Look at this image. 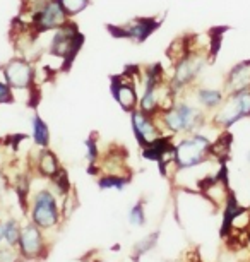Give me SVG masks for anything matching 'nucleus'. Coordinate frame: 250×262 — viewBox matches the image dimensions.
Returning a JSON list of instances; mask_svg holds the SVG:
<instances>
[{
    "mask_svg": "<svg viewBox=\"0 0 250 262\" xmlns=\"http://www.w3.org/2000/svg\"><path fill=\"white\" fill-rule=\"evenodd\" d=\"M156 118H158L161 130L171 137H182L199 132L209 122L208 113L194 101H189L185 96L178 98L171 106L160 112Z\"/></svg>",
    "mask_w": 250,
    "mask_h": 262,
    "instance_id": "obj_1",
    "label": "nucleus"
},
{
    "mask_svg": "<svg viewBox=\"0 0 250 262\" xmlns=\"http://www.w3.org/2000/svg\"><path fill=\"white\" fill-rule=\"evenodd\" d=\"M190 39H192L190 50L184 57H180L176 62L171 63L173 69H171V74L168 76L170 91L176 100L189 95V91L192 90L195 82L199 81V77L202 76L208 63H211V60H213L209 55L208 47L194 45V36H190Z\"/></svg>",
    "mask_w": 250,
    "mask_h": 262,
    "instance_id": "obj_2",
    "label": "nucleus"
},
{
    "mask_svg": "<svg viewBox=\"0 0 250 262\" xmlns=\"http://www.w3.org/2000/svg\"><path fill=\"white\" fill-rule=\"evenodd\" d=\"M84 34L81 33L79 26L71 19L67 24L53 31L50 43H48V53L62 62V71L65 72L72 67L81 48L84 47Z\"/></svg>",
    "mask_w": 250,
    "mask_h": 262,
    "instance_id": "obj_3",
    "label": "nucleus"
},
{
    "mask_svg": "<svg viewBox=\"0 0 250 262\" xmlns=\"http://www.w3.org/2000/svg\"><path fill=\"white\" fill-rule=\"evenodd\" d=\"M213 141L202 130L182 136L175 142V163L178 170L197 168L211 160Z\"/></svg>",
    "mask_w": 250,
    "mask_h": 262,
    "instance_id": "obj_4",
    "label": "nucleus"
},
{
    "mask_svg": "<svg viewBox=\"0 0 250 262\" xmlns=\"http://www.w3.org/2000/svg\"><path fill=\"white\" fill-rule=\"evenodd\" d=\"M28 26L34 34H47L57 31L63 24L71 21V17L63 12L58 0H40L33 7L26 9Z\"/></svg>",
    "mask_w": 250,
    "mask_h": 262,
    "instance_id": "obj_5",
    "label": "nucleus"
},
{
    "mask_svg": "<svg viewBox=\"0 0 250 262\" xmlns=\"http://www.w3.org/2000/svg\"><path fill=\"white\" fill-rule=\"evenodd\" d=\"M29 220L36 226L45 231L52 230L60 225L62 221V209L58 195L52 189H40L34 192L33 197L29 199Z\"/></svg>",
    "mask_w": 250,
    "mask_h": 262,
    "instance_id": "obj_6",
    "label": "nucleus"
},
{
    "mask_svg": "<svg viewBox=\"0 0 250 262\" xmlns=\"http://www.w3.org/2000/svg\"><path fill=\"white\" fill-rule=\"evenodd\" d=\"M141 81H142V72L139 67H134V74L132 76L127 71L124 74H120V76L111 77L110 93L117 105L122 108V112L132 113L139 108Z\"/></svg>",
    "mask_w": 250,
    "mask_h": 262,
    "instance_id": "obj_7",
    "label": "nucleus"
},
{
    "mask_svg": "<svg viewBox=\"0 0 250 262\" xmlns=\"http://www.w3.org/2000/svg\"><path fill=\"white\" fill-rule=\"evenodd\" d=\"M250 117V91L235 93V95H226L223 105L213 112L211 117V125L216 127L218 130H230L235 123H238L243 118Z\"/></svg>",
    "mask_w": 250,
    "mask_h": 262,
    "instance_id": "obj_8",
    "label": "nucleus"
},
{
    "mask_svg": "<svg viewBox=\"0 0 250 262\" xmlns=\"http://www.w3.org/2000/svg\"><path fill=\"white\" fill-rule=\"evenodd\" d=\"M0 72L14 93L34 91V88H36V67H34L33 60L26 57L16 55L9 58L7 62L0 66Z\"/></svg>",
    "mask_w": 250,
    "mask_h": 262,
    "instance_id": "obj_9",
    "label": "nucleus"
},
{
    "mask_svg": "<svg viewBox=\"0 0 250 262\" xmlns=\"http://www.w3.org/2000/svg\"><path fill=\"white\" fill-rule=\"evenodd\" d=\"M163 21L158 17H134L122 24H110L106 29L113 38L129 39L132 43H144L151 34H154L160 29Z\"/></svg>",
    "mask_w": 250,
    "mask_h": 262,
    "instance_id": "obj_10",
    "label": "nucleus"
},
{
    "mask_svg": "<svg viewBox=\"0 0 250 262\" xmlns=\"http://www.w3.org/2000/svg\"><path fill=\"white\" fill-rule=\"evenodd\" d=\"M129 117H130L132 134H134V139L141 149L148 147L151 142H154L156 139H160L161 136H165V132L161 130L156 117L148 115V113H144L142 110H139V108L129 113Z\"/></svg>",
    "mask_w": 250,
    "mask_h": 262,
    "instance_id": "obj_11",
    "label": "nucleus"
},
{
    "mask_svg": "<svg viewBox=\"0 0 250 262\" xmlns=\"http://www.w3.org/2000/svg\"><path fill=\"white\" fill-rule=\"evenodd\" d=\"M17 250L24 260H38L48 254V245L45 236H43V230L34 225L33 221L22 225Z\"/></svg>",
    "mask_w": 250,
    "mask_h": 262,
    "instance_id": "obj_12",
    "label": "nucleus"
},
{
    "mask_svg": "<svg viewBox=\"0 0 250 262\" xmlns=\"http://www.w3.org/2000/svg\"><path fill=\"white\" fill-rule=\"evenodd\" d=\"M223 90L226 95L250 91V60H242L230 69L224 76Z\"/></svg>",
    "mask_w": 250,
    "mask_h": 262,
    "instance_id": "obj_13",
    "label": "nucleus"
},
{
    "mask_svg": "<svg viewBox=\"0 0 250 262\" xmlns=\"http://www.w3.org/2000/svg\"><path fill=\"white\" fill-rule=\"evenodd\" d=\"M189 93H192L194 103L199 105L202 110L208 112H216L219 106L223 105L226 93L223 88H208V86H194Z\"/></svg>",
    "mask_w": 250,
    "mask_h": 262,
    "instance_id": "obj_14",
    "label": "nucleus"
},
{
    "mask_svg": "<svg viewBox=\"0 0 250 262\" xmlns=\"http://www.w3.org/2000/svg\"><path fill=\"white\" fill-rule=\"evenodd\" d=\"M62 168L60 160H58L57 152H53L50 147L45 149H38V155L34 158V170L43 179L50 180L52 177H55L58 170Z\"/></svg>",
    "mask_w": 250,
    "mask_h": 262,
    "instance_id": "obj_15",
    "label": "nucleus"
},
{
    "mask_svg": "<svg viewBox=\"0 0 250 262\" xmlns=\"http://www.w3.org/2000/svg\"><path fill=\"white\" fill-rule=\"evenodd\" d=\"M31 139H33V144L36 146L38 149L50 147V142H52L50 127H48V123L40 117V113H33V117H31Z\"/></svg>",
    "mask_w": 250,
    "mask_h": 262,
    "instance_id": "obj_16",
    "label": "nucleus"
},
{
    "mask_svg": "<svg viewBox=\"0 0 250 262\" xmlns=\"http://www.w3.org/2000/svg\"><path fill=\"white\" fill-rule=\"evenodd\" d=\"M84 149H86V161H87V173L89 175H100V168H98V161L101 158L100 144H98V134L91 132L84 141Z\"/></svg>",
    "mask_w": 250,
    "mask_h": 262,
    "instance_id": "obj_17",
    "label": "nucleus"
},
{
    "mask_svg": "<svg viewBox=\"0 0 250 262\" xmlns=\"http://www.w3.org/2000/svg\"><path fill=\"white\" fill-rule=\"evenodd\" d=\"M98 187L101 190H125L132 182V175H100L98 177Z\"/></svg>",
    "mask_w": 250,
    "mask_h": 262,
    "instance_id": "obj_18",
    "label": "nucleus"
},
{
    "mask_svg": "<svg viewBox=\"0 0 250 262\" xmlns=\"http://www.w3.org/2000/svg\"><path fill=\"white\" fill-rule=\"evenodd\" d=\"M158 238H160V231H153V233L146 235L144 238L137 242L134 245V255H132V259L137 262L144 254H148L149 250H153L156 244H158Z\"/></svg>",
    "mask_w": 250,
    "mask_h": 262,
    "instance_id": "obj_19",
    "label": "nucleus"
},
{
    "mask_svg": "<svg viewBox=\"0 0 250 262\" xmlns=\"http://www.w3.org/2000/svg\"><path fill=\"white\" fill-rule=\"evenodd\" d=\"M48 182L52 184V190L55 192L58 197H63L69 190L72 189V184H71V180H69V173L65 171V168L63 166L58 170L57 175L52 177Z\"/></svg>",
    "mask_w": 250,
    "mask_h": 262,
    "instance_id": "obj_20",
    "label": "nucleus"
},
{
    "mask_svg": "<svg viewBox=\"0 0 250 262\" xmlns=\"http://www.w3.org/2000/svg\"><path fill=\"white\" fill-rule=\"evenodd\" d=\"M77 207H79V197H77L76 187H72V189L62 197V204H60L62 220H69V217H71L76 212Z\"/></svg>",
    "mask_w": 250,
    "mask_h": 262,
    "instance_id": "obj_21",
    "label": "nucleus"
},
{
    "mask_svg": "<svg viewBox=\"0 0 250 262\" xmlns=\"http://www.w3.org/2000/svg\"><path fill=\"white\" fill-rule=\"evenodd\" d=\"M58 4L62 6L63 12H65L69 17L74 19L79 16V14L87 11V7L91 6V0H58Z\"/></svg>",
    "mask_w": 250,
    "mask_h": 262,
    "instance_id": "obj_22",
    "label": "nucleus"
},
{
    "mask_svg": "<svg viewBox=\"0 0 250 262\" xmlns=\"http://www.w3.org/2000/svg\"><path fill=\"white\" fill-rule=\"evenodd\" d=\"M21 228L22 226L19 225V221L16 217H9L6 221V233H4V242H6V245L16 249L19 244V236H21Z\"/></svg>",
    "mask_w": 250,
    "mask_h": 262,
    "instance_id": "obj_23",
    "label": "nucleus"
},
{
    "mask_svg": "<svg viewBox=\"0 0 250 262\" xmlns=\"http://www.w3.org/2000/svg\"><path fill=\"white\" fill-rule=\"evenodd\" d=\"M127 220L132 226H144L146 225V199H139L129 209Z\"/></svg>",
    "mask_w": 250,
    "mask_h": 262,
    "instance_id": "obj_24",
    "label": "nucleus"
},
{
    "mask_svg": "<svg viewBox=\"0 0 250 262\" xmlns=\"http://www.w3.org/2000/svg\"><path fill=\"white\" fill-rule=\"evenodd\" d=\"M2 66V63H0ZM16 101V95H14V90L7 84L6 79L2 77V72H0V105H12Z\"/></svg>",
    "mask_w": 250,
    "mask_h": 262,
    "instance_id": "obj_25",
    "label": "nucleus"
},
{
    "mask_svg": "<svg viewBox=\"0 0 250 262\" xmlns=\"http://www.w3.org/2000/svg\"><path fill=\"white\" fill-rule=\"evenodd\" d=\"M11 185H12V184H11V179H9L6 168H0V190L6 192Z\"/></svg>",
    "mask_w": 250,
    "mask_h": 262,
    "instance_id": "obj_26",
    "label": "nucleus"
},
{
    "mask_svg": "<svg viewBox=\"0 0 250 262\" xmlns=\"http://www.w3.org/2000/svg\"><path fill=\"white\" fill-rule=\"evenodd\" d=\"M4 233H6V221H0V244L4 242Z\"/></svg>",
    "mask_w": 250,
    "mask_h": 262,
    "instance_id": "obj_27",
    "label": "nucleus"
},
{
    "mask_svg": "<svg viewBox=\"0 0 250 262\" xmlns=\"http://www.w3.org/2000/svg\"><path fill=\"white\" fill-rule=\"evenodd\" d=\"M4 165H6V160H4V155H2V151H0V168H4Z\"/></svg>",
    "mask_w": 250,
    "mask_h": 262,
    "instance_id": "obj_28",
    "label": "nucleus"
},
{
    "mask_svg": "<svg viewBox=\"0 0 250 262\" xmlns=\"http://www.w3.org/2000/svg\"><path fill=\"white\" fill-rule=\"evenodd\" d=\"M245 240H247V245L250 247V230L247 231V233H245Z\"/></svg>",
    "mask_w": 250,
    "mask_h": 262,
    "instance_id": "obj_29",
    "label": "nucleus"
},
{
    "mask_svg": "<svg viewBox=\"0 0 250 262\" xmlns=\"http://www.w3.org/2000/svg\"><path fill=\"white\" fill-rule=\"evenodd\" d=\"M2 201H4V190H0V204H2Z\"/></svg>",
    "mask_w": 250,
    "mask_h": 262,
    "instance_id": "obj_30",
    "label": "nucleus"
}]
</instances>
